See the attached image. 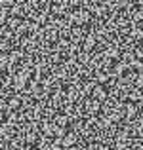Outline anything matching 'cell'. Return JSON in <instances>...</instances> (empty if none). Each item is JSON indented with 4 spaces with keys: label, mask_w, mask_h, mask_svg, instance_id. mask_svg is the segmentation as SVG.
<instances>
[{
    "label": "cell",
    "mask_w": 143,
    "mask_h": 150,
    "mask_svg": "<svg viewBox=\"0 0 143 150\" xmlns=\"http://www.w3.org/2000/svg\"><path fill=\"white\" fill-rule=\"evenodd\" d=\"M137 114H139V108H137L134 103H124L122 101L120 105V120L126 122V124H134L137 118Z\"/></svg>",
    "instance_id": "1"
},
{
    "label": "cell",
    "mask_w": 143,
    "mask_h": 150,
    "mask_svg": "<svg viewBox=\"0 0 143 150\" xmlns=\"http://www.w3.org/2000/svg\"><path fill=\"white\" fill-rule=\"evenodd\" d=\"M78 141H80V135H78L77 131H69V133H65V137L61 139V144H63V148H65V150H69V148L77 146Z\"/></svg>",
    "instance_id": "2"
},
{
    "label": "cell",
    "mask_w": 143,
    "mask_h": 150,
    "mask_svg": "<svg viewBox=\"0 0 143 150\" xmlns=\"http://www.w3.org/2000/svg\"><path fill=\"white\" fill-rule=\"evenodd\" d=\"M90 97H92V99H95L97 103H101V105H103V103H105L107 99H109V91H107V88H105L103 84H97V86L94 88V91H92V95H90Z\"/></svg>",
    "instance_id": "3"
}]
</instances>
